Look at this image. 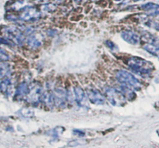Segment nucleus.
I'll return each mask as SVG.
<instances>
[{
    "mask_svg": "<svg viewBox=\"0 0 159 148\" xmlns=\"http://www.w3.org/2000/svg\"><path fill=\"white\" fill-rule=\"evenodd\" d=\"M41 100L44 103L47 107L50 109H52L54 106V96H53V92H47L43 93Z\"/></svg>",
    "mask_w": 159,
    "mask_h": 148,
    "instance_id": "nucleus-15",
    "label": "nucleus"
},
{
    "mask_svg": "<svg viewBox=\"0 0 159 148\" xmlns=\"http://www.w3.org/2000/svg\"><path fill=\"white\" fill-rule=\"evenodd\" d=\"M12 87L11 80L8 78H3V80L0 82V92L6 96H9L12 94Z\"/></svg>",
    "mask_w": 159,
    "mask_h": 148,
    "instance_id": "nucleus-13",
    "label": "nucleus"
},
{
    "mask_svg": "<svg viewBox=\"0 0 159 148\" xmlns=\"http://www.w3.org/2000/svg\"><path fill=\"white\" fill-rule=\"evenodd\" d=\"M118 88L120 90V92L123 93L124 97H125L126 99H128V100H133L135 98L134 92L133 90H132L131 88H130V87L122 85Z\"/></svg>",
    "mask_w": 159,
    "mask_h": 148,
    "instance_id": "nucleus-16",
    "label": "nucleus"
},
{
    "mask_svg": "<svg viewBox=\"0 0 159 148\" xmlns=\"http://www.w3.org/2000/svg\"><path fill=\"white\" fill-rule=\"evenodd\" d=\"M143 48L145 51H147L148 53H150L151 54L155 56V57H157L159 59V48L148 43H144V45L143 46Z\"/></svg>",
    "mask_w": 159,
    "mask_h": 148,
    "instance_id": "nucleus-18",
    "label": "nucleus"
},
{
    "mask_svg": "<svg viewBox=\"0 0 159 148\" xmlns=\"http://www.w3.org/2000/svg\"><path fill=\"white\" fill-rule=\"evenodd\" d=\"M127 65L135 73L141 75L149 74L154 69L151 62L138 57H130L127 60Z\"/></svg>",
    "mask_w": 159,
    "mask_h": 148,
    "instance_id": "nucleus-1",
    "label": "nucleus"
},
{
    "mask_svg": "<svg viewBox=\"0 0 159 148\" xmlns=\"http://www.w3.org/2000/svg\"><path fill=\"white\" fill-rule=\"evenodd\" d=\"M86 95L89 100L95 105H102L105 103V96L96 88H88L86 90Z\"/></svg>",
    "mask_w": 159,
    "mask_h": 148,
    "instance_id": "nucleus-7",
    "label": "nucleus"
},
{
    "mask_svg": "<svg viewBox=\"0 0 159 148\" xmlns=\"http://www.w3.org/2000/svg\"><path fill=\"white\" fill-rule=\"evenodd\" d=\"M106 44H107V46L108 47L110 50H112V51H114V50L117 49L116 45L114 43H113L111 40H107V41H106Z\"/></svg>",
    "mask_w": 159,
    "mask_h": 148,
    "instance_id": "nucleus-23",
    "label": "nucleus"
},
{
    "mask_svg": "<svg viewBox=\"0 0 159 148\" xmlns=\"http://www.w3.org/2000/svg\"><path fill=\"white\" fill-rule=\"evenodd\" d=\"M53 96H54V105L57 107L65 106L67 104V100H68V95H67L66 91L62 88H56L53 92Z\"/></svg>",
    "mask_w": 159,
    "mask_h": 148,
    "instance_id": "nucleus-8",
    "label": "nucleus"
},
{
    "mask_svg": "<svg viewBox=\"0 0 159 148\" xmlns=\"http://www.w3.org/2000/svg\"><path fill=\"white\" fill-rule=\"evenodd\" d=\"M10 73V66L9 64L0 63V79H3L8 76V74Z\"/></svg>",
    "mask_w": 159,
    "mask_h": 148,
    "instance_id": "nucleus-17",
    "label": "nucleus"
},
{
    "mask_svg": "<svg viewBox=\"0 0 159 148\" xmlns=\"http://www.w3.org/2000/svg\"><path fill=\"white\" fill-rule=\"evenodd\" d=\"M141 8V9L145 11L149 16L159 17V5L153 2H148L142 5Z\"/></svg>",
    "mask_w": 159,
    "mask_h": 148,
    "instance_id": "nucleus-12",
    "label": "nucleus"
},
{
    "mask_svg": "<svg viewBox=\"0 0 159 148\" xmlns=\"http://www.w3.org/2000/svg\"><path fill=\"white\" fill-rule=\"evenodd\" d=\"M43 88L40 83H34L29 86V91L26 95V100L30 105H37L41 102Z\"/></svg>",
    "mask_w": 159,
    "mask_h": 148,
    "instance_id": "nucleus-4",
    "label": "nucleus"
},
{
    "mask_svg": "<svg viewBox=\"0 0 159 148\" xmlns=\"http://www.w3.org/2000/svg\"><path fill=\"white\" fill-rule=\"evenodd\" d=\"M74 95L75 102L79 105H82V103L85 102V93L84 90L80 86H76L74 88Z\"/></svg>",
    "mask_w": 159,
    "mask_h": 148,
    "instance_id": "nucleus-14",
    "label": "nucleus"
},
{
    "mask_svg": "<svg viewBox=\"0 0 159 148\" xmlns=\"http://www.w3.org/2000/svg\"><path fill=\"white\" fill-rule=\"evenodd\" d=\"M116 1H119V0H116Z\"/></svg>",
    "mask_w": 159,
    "mask_h": 148,
    "instance_id": "nucleus-24",
    "label": "nucleus"
},
{
    "mask_svg": "<svg viewBox=\"0 0 159 148\" xmlns=\"http://www.w3.org/2000/svg\"><path fill=\"white\" fill-rule=\"evenodd\" d=\"M0 44L7 45V46H14L15 43L11 41L10 40L7 39L6 37H0Z\"/></svg>",
    "mask_w": 159,
    "mask_h": 148,
    "instance_id": "nucleus-21",
    "label": "nucleus"
},
{
    "mask_svg": "<svg viewBox=\"0 0 159 148\" xmlns=\"http://www.w3.org/2000/svg\"><path fill=\"white\" fill-rule=\"evenodd\" d=\"M121 37H122V38L124 39L126 42L133 45L138 44L140 42V40H141L139 35H138L137 33L131 30L123 31V32L121 33Z\"/></svg>",
    "mask_w": 159,
    "mask_h": 148,
    "instance_id": "nucleus-10",
    "label": "nucleus"
},
{
    "mask_svg": "<svg viewBox=\"0 0 159 148\" xmlns=\"http://www.w3.org/2000/svg\"><path fill=\"white\" fill-rule=\"evenodd\" d=\"M28 91H29V85H28L27 82H22L17 86L15 96H14V99L18 101L22 100L25 97H26Z\"/></svg>",
    "mask_w": 159,
    "mask_h": 148,
    "instance_id": "nucleus-11",
    "label": "nucleus"
},
{
    "mask_svg": "<svg viewBox=\"0 0 159 148\" xmlns=\"http://www.w3.org/2000/svg\"><path fill=\"white\" fill-rule=\"evenodd\" d=\"M17 17L18 20L33 23L37 21L40 19V12L37 8L32 6H25L22 9L21 12L19 13Z\"/></svg>",
    "mask_w": 159,
    "mask_h": 148,
    "instance_id": "nucleus-6",
    "label": "nucleus"
},
{
    "mask_svg": "<svg viewBox=\"0 0 159 148\" xmlns=\"http://www.w3.org/2000/svg\"><path fill=\"white\" fill-rule=\"evenodd\" d=\"M9 59H10V56L8 54L7 51H5L2 48H0V63L7 61Z\"/></svg>",
    "mask_w": 159,
    "mask_h": 148,
    "instance_id": "nucleus-20",
    "label": "nucleus"
},
{
    "mask_svg": "<svg viewBox=\"0 0 159 148\" xmlns=\"http://www.w3.org/2000/svg\"><path fill=\"white\" fill-rule=\"evenodd\" d=\"M43 10L47 11V12H51V11H54L55 9V6L53 4H47L44 5L43 6Z\"/></svg>",
    "mask_w": 159,
    "mask_h": 148,
    "instance_id": "nucleus-22",
    "label": "nucleus"
},
{
    "mask_svg": "<svg viewBox=\"0 0 159 148\" xmlns=\"http://www.w3.org/2000/svg\"><path fill=\"white\" fill-rule=\"evenodd\" d=\"M105 94L109 102L114 106H121L125 103L126 98L119 88L107 87L105 88Z\"/></svg>",
    "mask_w": 159,
    "mask_h": 148,
    "instance_id": "nucleus-5",
    "label": "nucleus"
},
{
    "mask_svg": "<svg viewBox=\"0 0 159 148\" xmlns=\"http://www.w3.org/2000/svg\"><path fill=\"white\" fill-rule=\"evenodd\" d=\"M2 34L4 35L5 37L10 40L11 41L13 42L15 44L22 46L24 43V36L22 33L21 29H19L18 27L14 26H4L2 29Z\"/></svg>",
    "mask_w": 159,
    "mask_h": 148,
    "instance_id": "nucleus-3",
    "label": "nucleus"
},
{
    "mask_svg": "<svg viewBox=\"0 0 159 148\" xmlns=\"http://www.w3.org/2000/svg\"><path fill=\"white\" fill-rule=\"evenodd\" d=\"M26 43L28 47L32 50L38 49L42 45V39L38 34L31 33L26 39Z\"/></svg>",
    "mask_w": 159,
    "mask_h": 148,
    "instance_id": "nucleus-9",
    "label": "nucleus"
},
{
    "mask_svg": "<svg viewBox=\"0 0 159 148\" xmlns=\"http://www.w3.org/2000/svg\"><path fill=\"white\" fill-rule=\"evenodd\" d=\"M144 24L147 25V26H149V27H152L153 28V29L159 31V22L155 21V20H148V19H146L145 22H144Z\"/></svg>",
    "mask_w": 159,
    "mask_h": 148,
    "instance_id": "nucleus-19",
    "label": "nucleus"
},
{
    "mask_svg": "<svg viewBox=\"0 0 159 148\" xmlns=\"http://www.w3.org/2000/svg\"><path fill=\"white\" fill-rule=\"evenodd\" d=\"M116 78L122 85L128 86L135 90L141 88V84L135 76L124 70H119L116 73Z\"/></svg>",
    "mask_w": 159,
    "mask_h": 148,
    "instance_id": "nucleus-2",
    "label": "nucleus"
}]
</instances>
